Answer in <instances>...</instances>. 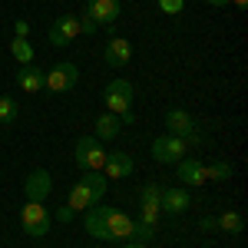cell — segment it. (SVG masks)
<instances>
[{
  "label": "cell",
  "instance_id": "10",
  "mask_svg": "<svg viewBox=\"0 0 248 248\" xmlns=\"http://www.w3.org/2000/svg\"><path fill=\"white\" fill-rule=\"evenodd\" d=\"M106 212H109V205H90V209L83 212V225H86V232L93 235L96 242H109V229H106Z\"/></svg>",
  "mask_w": 248,
  "mask_h": 248
},
{
  "label": "cell",
  "instance_id": "8",
  "mask_svg": "<svg viewBox=\"0 0 248 248\" xmlns=\"http://www.w3.org/2000/svg\"><path fill=\"white\" fill-rule=\"evenodd\" d=\"M139 209H142V222H159V215H162V186L159 182H146L142 192H139Z\"/></svg>",
  "mask_w": 248,
  "mask_h": 248
},
{
  "label": "cell",
  "instance_id": "25",
  "mask_svg": "<svg viewBox=\"0 0 248 248\" xmlns=\"http://www.w3.org/2000/svg\"><path fill=\"white\" fill-rule=\"evenodd\" d=\"M153 235H155L153 222H142V218L133 222V242H146V245H149V242H153Z\"/></svg>",
  "mask_w": 248,
  "mask_h": 248
},
{
  "label": "cell",
  "instance_id": "28",
  "mask_svg": "<svg viewBox=\"0 0 248 248\" xmlns=\"http://www.w3.org/2000/svg\"><path fill=\"white\" fill-rule=\"evenodd\" d=\"M73 215H77V212L70 209V205H60V209H57V218H60V222H66V225L73 222Z\"/></svg>",
  "mask_w": 248,
  "mask_h": 248
},
{
  "label": "cell",
  "instance_id": "23",
  "mask_svg": "<svg viewBox=\"0 0 248 248\" xmlns=\"http://www.w3.org/2000/svg\"><path fill=\"white\" fill-rule=\"evenodd\" d=\"M205 179H212V182L232 179V162H225V159H215L212 166H205Z\"/></svg>",
  "mask_w": 248,
  "mask_h": 248
},
{
  "label": "cell",
  "instance_id": "3",
  "mask_svg": "<svg viewBox=\"0 0 248 248\" xmlns=\"http://www.w3.org/2000/svg\"><path fill=\"white\" fill-rule=\"evenodd\" d=\"M73 159L83 172H103V162H106V149L96 136H79L77 149H73Z\"/></svg>",
  "mask_w": 248,
  "mask_h": 248
},
{
  "label": "cell",
  "instance_id": "27",
  "mask_svg": "<svg viewBox=\"0 0 248 248\" xmlns=\"http://www.w3.org/2000/svg\"><path fill=\"white\" fill-rule=\"evenodd\" d=\"M14 37H30V20H14Z\"/></svg>",
  "mask_w": 248,
  "mask_h": 248
},
{
  "label": "cell",
  "instance_id": "9",
  "mask_svg": "<svg viewBox=\"0 0 248 248\" xmlns=\"http://www.w3.org/2000/svg\"><path fill=\"white\" fill-rule=\"evenodd\" d=\"M129 60H133V43H129L126 37H113L109 43H106V50H103V63H106V66L123 70Z\"/></svg>",
  "mask_w": 248,
  "mask_h": 248
},
{
  "label": "cell",
  "instance_id": "5",
  "mask_svg": "<svg viewBox=\"0 0 248 248\" xmlns=\"http://www.w3.org/2000/svg\"><path fill=\"white\" fill-rule=\"evenodd\" d=\"M189 155V146H186V139L182 136H159V139H153V159L155 162H162V166H175V162H182Z\"/></svg>",
  "mask_w": 248,
  "mask_h": 248
},
{
  "label": "cell",
  "instance_id": "29",
  "mask_svg": "<svg viewBox=\"0 0 248 248\" xmlns=\"http://www.w3.org/2000/svg\"><path fill=\"white\" fill-rule=\"evenodd\" d=\"M202 232H215V215H205L202 218Z\"/></svg>",
  "mask_w": 248,
  "mask_h": 248
},
{
  "label": "cell",
  "instance_id": "21",
  "mask_svg": "<svg viewBox=\"0 0 248 248\" xmlns=\"http://www.w3.org/2000/svg\"><path fill=\"white\" fill-rule=\"evenodd\" d=\"M79 182H83L86 189L93 192V199L99 202V199L106 195V182H109V179H106L103 172H83V175H79Z\"/></svg>",
  "mask_w": 248,
  "mask_h": 248
},
{
  "label": "cell",
  "instance_id": "1",
  "mask_svg": "<svg viewBox=\"0 0 248 248\" xmlns=\"http://www.w3.org/2000/svg\"><path fill=\"white\" fill-rule=\"evenodd\" d=\"M103 103H106V113H113L123 119V126H129L133 116V83L129 79H109V86L103 90Z\"/></svg>",
  "mask_w": 248,
  "mask_h": 248
},
{
  "label": "cell",
  "instance_id": "2",
  "mask_svg": "<svg viewBox=\"0 0 248 248\" xmlns=\"http://www.w3.org/2000/svg\"><path fill=\"white\" fill-rule=\"evenodd\" d=\"M20 229L27 232L30 238H43L50 232V212H46V205L37 202V199H27L23 209H20Z\"/></svg>",
  "mask_w": 248,
  "mask_h": 248
},
{
  "label": "cell",
  "instance_id": "24",
  "mask_svg": "<svg viewBox=\"0 0 248 248\" xmlns=\"http://www.w3.org/2000/svg\"><path fill=\"white\" fill-rule=\"evenodd\" d=\"M0 123L3 126L17 123V99L14 96H0Z\"/></svg>",
  "mask_w": 248,
  "mask_h": 248
},
{
  "label": "cell",
  "instance_id": "4",
  "mask_svg": "<svg viewBox=\"0 0 248 248\" xmlns=\"http://www.w3.org/2000/svg\"><path fill=\"white\" fill-rule=\"evenodd\" d=\"M79 83V66L77 63H53L46 73H43V90L46 93H70Z\"/></svg>",
  "mask_w": 248,
  "mask_h": 248
},
{
  "label": "cell",
  "instance_id": "22",
  "mask_svg": "<svg viewBox=\"0 0 248 248\" xmlns=\"http://www.w3.org/2000/svg\"><path fill=\"white\" fill-rule=\"evenodd\" d=\"M10 57L17 60V66H23V63H33V46H30V40L14 37V43H10Z\"/></svg>",
  "mask_w": 248,
  "mask_h": 248
},
{
  "label": "cell",
  "instance_id": "32",
  "mask_svg": "<svg viewBox=\"0 0 248 248\" xmlns=\"http://www.w3.org/2000/svg\"><path fill=\"white\" fill-rule=\"evenodd\" d=\"M229 3H235V7H245L248 0H229Z\"/></svg>",
  "mask_w": 248,
  "mask_h": 248
},
{
  "label": "cell",
  "instance_id": "14",
  "mask_svg": "<svg viewBox=\"0 0 248 248\" xmlns=\"http://www.w3.org/2000/svg\"><path fill=\"white\" fill-rule=\"evenodd\" d=\"M175 179H182V186H202V182H209L205 179V166L199 162V159H182V162H175Z\"/></svg>",
  "mask_w": 248,
  "mask_h": 248
},
{
  "label": "cell",
  "instance_id": "20",
  "mask_svg": "<svg viewBox=\"0 0 248 248\" xmlns=\"http://www.w3.org/2000/svg\"><path fill=\"white\" fill-rule=\"evenodd\" d=\"M215 229L225 232V235H242L245 218H242V212H222V215H215Z\"/></svg>",
  "mask_w": 248,
  "mask_h": 248
},
{
  "label": "cell",
  "instance_id": "11",
  "mask_svg": "<svg viewBox=\"0 0 248 248\" xmlns=\"http://www.w3.org/2000/svg\"><path fill=\"white\" fill-rule=\"evenodd\" d=\"M23 192H27V199L43 202V199L53 192V175H50L46 169H33L30 175H27V182H23Z\"/></svg>",
  "mask_w": 248,
  "mask_h": 248
},
{
  "label": "cell",
  "instance_id": "26",
  "mask_svg": "<svg viewBox=\"0 0 248 248\" xmlns=\"http://www.w3.org/2000/svg\"><path fill=\"white\" fill-rule=\"evenodd\" d=\"M159 10H162L166 17H179V14L186 10V0H159Z\"/></svg>",
  "mask_w": 248,
  "mask_h": 248
},
{
  "label": "cell",
  "instance_id": "7",
  "mask_svg": "<svg viewBox=\"0 0 248 248\" xmlns=\"http://www.w3.org/2000/svg\"><path fill=\"white\" fill-rule=\"evenodd\" d=\"M83 14L93 20L96 27H113L116 20L123 17V0H86Z\"/></svg>",
  "mask_w": 248,
  "mask_h": 248
},
{
  "label": "cell",
  "instance_id": "15",
  "mask_svg": "<svg viewBox=\"0 0 248 248\" xmlns=\"http://www.w3.org/2000/svg\"><path fill=\"white\" fill-rule=\"evenodd\" d=\"M192 199L189 192L182 189V186H169V189H162V212H169V215H182V212H189Z\"/></svg>",
  "mask_w": 248,
  "mask_h": 248
},
{
  "label": "cell",
  "instance_id": "17",
  "mask_svg": "<svg viewBox=\"0 0 248 248\" xmlns=\"http://www.w3.org/2000/svg\"><path fill=\"white\" fill-rule=\"evenodd\" d=\"M17 86L23 93H40L43 90V70L33 66V63H23L17 70Z\"/></svg>",
  "mask_w": 248,
  "mask_h": 248
},
{
  "label": "cell",
  "instance_id": "13",
  "mask_svg": "<svg viewBox=\"0 0 248 248\" xmlns=\"http://www.w3.org/2000/svg\"><path fill=\"white\" fill-rule=\"evenodd\" d=\"M136 162L129 153H106V162H103V175L106 179H126V175H133Z\"/></svg>",
  "mask_w": 248,
  "mask_h": 248
},
{
  "label": "cell",
  "instance_id": "30",
  "mask_svg": "<svg viewBox=\"0 0 248 248\" xmlns=\"http://www.w3.org/2000/svg\"><path fill=\"white\" fill-rule=\"evenodd\" d=\"M123 248H149V245H146V242H133V238H129V242H126Z\"/></svg>",
  "mask_w": 248,
  "mask_h": 248
},
{
  "label": "cell",
  "instance_id": "6",
  "mask_svg": "<svg viewBox=\"0 0 248 248\" xmlns=\"http://www.w3.org/2000/svg\"><path fill=\"white\" fill-rule=\"evenodd\" d=\"M77 37H83L77 14H63V17H57L53 23H50V30H46V40H50L53 46H70Z\"/></svg>",
  "mask_w": 248,
  "mask_h": 248
},
{
  "label": "cell",
  "instance_id": "16",
  "mask_svg": "<svg viewBox=\"0 0 248 248\" xmlns=\"http://www.w3.org/2000/svg\"><path fill=\"white\" fill-rule=\"evenodd\" d=\"M166 129H169L172 136H189V133H195V129H199V123H195L186 109L172 106L169 113H166Z\"/></svg>",
  "mask_w": 248,
  "mask_h": 248
},
{
  "label": "cell",
  "instance_id": "31",
  "mask_svg": "<svg viewBox=\"0 0 248 248\" xmlns=\"http://www.w3.org/2000/svg\"><path fill=\"white\" fill-rule=\"evenodd\" d=\"M205 3H212V7H229V0H205Z\"/></svg>",
  "mask_w": 248,
  "mask_h": 248
},
{
  "label": "cell",
  "instance_id": "19",
  "mask_svg": "<svg viewBox=\"0 0 248 248\" xmlns=\"http://www.w3.org/2000/svg\"><path fill=\"white\" fill-rule=\"evenodd\" d=\"M66 205H70L73 212H86L90 205H96V199H93V192H90V189H86V186L77 179V182L70 186V199H66Z\"/></svg>",
  "mask_w": 248,
  "mask_h": 248
},
{
  "label": "cell",
  "instance_id": "12",
  "mask_svg": "<svg viewBox=\"0 0 248 248\" xmlns=\"http://www.w3.org/2000/svg\"><path fill=\"white\" fill-rule=\"evenodd\" d=\"M106 229H109V242H129L133 238V218L119 209L106 212Z\"/></svg>",
  "mask_w": 248,
  "mask_h": 248
},
{
  "label": "cell",
  "instance_id": "18",
  "mask_svg": "<svg viewBox=\"0 0 248 248\" xmlns=\"http://www.w3.org/2000/svg\"><path fill=\"white\" fill-rule=\"evenodd\" d=\"M123 133V119L113 113H103V116H96V139L99 142H106V139H116V136Z\"/></svg>",
  "mask_w": 248,
  "mask_h": 248
}]
</instances>
